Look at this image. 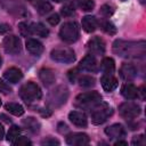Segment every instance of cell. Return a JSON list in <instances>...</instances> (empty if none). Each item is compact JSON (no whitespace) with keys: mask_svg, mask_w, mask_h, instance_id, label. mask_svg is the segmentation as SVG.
<instances>
[{"mask_svg":"<svg viewBox=\"0 0 146 146\" xmlns=\"http://www.w3.org/2000/svg\"><path fill=\"white\" fill-rule=\"evenodd\" d=\"M9 30H10L9 25H7V24H1L0 25V33H5V32H7Z\"/></svg>","mask_w":146,"mask_h":146,"instance_id":"obj_41","label":"cell"},{"mask_svg":"<svg viewBox=\"0 0 146 146\" xmlns=\"http://www.w3.org/2000/svg\"><path fill=\"white\" fill-rule=\"evenodd\" d=\"M50 57L52 60L63 64H71L75 60V54L73 49L68 47H58L51 50Z\"/></svg>","mask_w":146,"mask_h":146,"instance_id":"obj_7","label":"cell"},{"mask_svg":"<svg viewBox=\"0 0 146 146\" xmlns=\"http://www.w3.org/2000/svg\"><path fill=\"white\" fill-rule=\"evenodd\" d=\"M2 47L7 54L16 55L22 50V42L16 35H7L2 40Z\"/></svg>","mask_w":146,"mask_h":146,"instance_id":"obj_9","label":"cell"},{"mask_svg":"<svg viewBox=\"0 0 146 146\" xmlns=\"http://www.w3.org/2000/svg\"><path fill=\"white\" fill-rule=\"evenodd\" d=\"M100 27H102V30H103L105 33H107V34H110V35H114V34L116 33V27H115V25H114L113 23H111L110 21H102V22H100Z\"/></svg>","mask_w":146,"mask_h":146,"instance_id":"obj_27","label":"cell"},{"mask_svg":"<svg viewBox=\"0 0 146 146\" xmlns=\"http://www.w3.org/2000/svg\"><path fill=\"white\" fill-rule=\"evenodd\" d=\"M140 112H141L140 106L133 102H125L119 106V113L125 120L136 119L140 114Z\"/></svg>","mask_w":146,"mask_h":146,"instance_id":"obj_8","label":"cell"},{"mask_svg":"<svg viewBox=\"0 0 146 146\" xmlns=\"http://www.w3.org/2000/svg\"><path fill=\"white\" fill-rule=\"evenodd\" d=\"M114 145H115V146H119V145H124V146H125V145H128V143L124 141V140H120V139H119L117 141L114 143Z\"/></svg>","mask_w":146,"mask_h":146,"instance_id":"obj_42","label":"cell"},{"mask_svg":"<svg viewBox=\"0 0 146 146\" xmlns=\"http://www.w3.org/2000/svg\"><path fill=\"white\" fill-rule=\"evenodd\" d=\"M78 82L81 87H86V88H89V87H92L95 86L96 83V80L94 76L91 75H82V76H78Z\"/></svg>","mask_w":146,"mask_h":146,"instance_id":"obj_26","label":"cell"},{"mask_svg":"<svg viewBox=\"0 0 146 146\" xmlns=\"http://www.w3.org/2000/svg\"><path fill=\"white\" fill-rule=\"evenodd\" d=\"M78 6L83 11H91L95 8V1L94 0H78Z\"/></svg>","mask_w":146,"mask_h":146,"instance_id":"obj_28","label":"cell"},{"mask_svg":"<svg viewBox=\"0 0 146 146\" xmlns=\"http://www.w3.org/2000/svg\"><path fill=\"white\" fill-rule=\"evenodd\" d=\"M78 72H79V68H74V70H71L68 72V79H70L71 82H75L76 81V79L79 76V73Z\"/></svg>","mask_w":146,"mask_h":146,"instance_id":"obj_38","label":"cell"},{"mask_svg":"<svg viewBox=\"0 0 146 146\" xmlns=\"http://www.w3.org/2000/svg\"><path fill=\"white\" fill-rule=\"evenodd\" d=\"M1 63H2V58H1V56H0V66H1Z\"/></svg>","mask_w":146,"mask_h":146,"instance_id":"obj_48","label":"cell"},{"mask_svg":"<svg viewBox=\"0 0 146 146\" xmlns=\"http://www.w3.org/2000/svg\"><path fill=\"white\" fill-rule=\"evenodd\" d=\"M0 106H1V99H0Z\"/></svg>","mask_w":146,"mask_h":146,"instance_id":"obj_49","label":"cell"},{"mask_svg":"<svg viewBox=\"0 0 146 146\" xmlns=\"http://www.w3.org/2000/svg\"><path fill=\"white\" fill-rule=\"evenodd\" d=\"M87 48L91 54L99 55L105 51V42L100 36H94L88 41Z\"/></svg>","mask_w":146,"mask_h":146,"instance_id":"obj_12","label":"cell"},{"mask_svg":"<svg viewBox=\"0 0 146 146\" xmlns=\"http://www.w3.org/2000/svg\"><path fill=\"white\" fill-rule=\"evenodd\" d=\"M3 135H5V128H3V125L0 123V140L3 138Z\"/></svg>","mask_w":146,"mask_h":146,"instance_id":"obj_43","label":"cell"},{"mask_svg":"<svg viewBox=\"0 0 146 146\" xmlns=\"http://www.w3.org/2000/svg\"><path fill=\"white\" fill-rule=\"evenodd\" d=\"M3 78H5L8 82H10V83H17V82H19V81L22 80L23 73H22V71H21L19 68H17V67H9L8 70L5 71Z\"/></svg>","mask_w":146,"mask_h":146,"instance_id":"obj_18","label":"cell"},{"mask_svg":"<svg viewBox=\"0 0 146 146\" xmlns=\"http://www.w3.org/2000/svg\"><path fill=\"white\" fill-rule=\"evenodd\" d=\"M122 1H125V0H122Z\"/></svg>","mask_w":146,"mask_h":146,"instance_id":"obj_50","label":"cell"},{"mask_svg":"<svg viewBox=\"0 0 146 146\" xmlns=\"http://www.w3.org/2000/svg\"><path fill=\"white\" fill-rule=\"evenodd\" d=\"M121 95L125 99H136L138 97V89L135 84L132 83H124L121 88Z\"/></svg>","mask_w":146,"mask_h":146,"instance_id":"obj_20","label":"cell"},{"mask_svg":"<svg viewBox=\"0 0 146 146\" xmlns=\"http://www.w3.org/2000/svg\"><path fill=\"white\" fill-rule=\"evenodd\" d=\"M112 50L120 57L124 58H141L146 52V42L140 41H127L117 39L113 42Z\"/></svg>","mask_w":146,"mask_h":146,"instance_id":"obj_1","label":"cell"},{"mask_svg":"<svg viewBox=\"0 0 146 146\" xmlns=\"http://www.w3.org/2000/svg\"><path fill=\"white\" fill-rule=\"evenodd\" d=\"M41 145H43V146H55V145H59V140H57L52 137H47V138L41 140Z\"/></svg>","mask_w":146,"mask_h":146,"instance_id":"obj_35","label":"cell"},{"mask_svg":"<svg viewBox=\"0 0 146 146\" xmlns=\"http://www.w3.org/2000/svg\"><path fill=\"white\" fill-rule=\"evenodd\" d=\"M105 133L110 139H120L125 136V129L120 123H114L105 129Z\"/></svg>","mask_w":146,"mask_h":146,"instance_id":"obj_13","label":"cell"},{"mask_svg":"<svg viewBox=\"0 0 146 146\" xmlns=\"http://www.w3.org/2000/svg\"><path fill=\"white\" fill-rule=\"evenodd\" d=\"M21 135V128L17 125H13L11 128H9V131L7 133V140L9 143H11L15 138H17Z\"/></svg>","mask_w":146,"mask_h":146,"instance_id":"obj_31","label":"cell"},{"mask_svg":"<svg viewBox=\"0 0 146 146\" xmlns=\"http://www.w3.org/2000/svg\"><path fill=\"white\" fill-rule=\"evenodd\" d=\"M120 76L125 81H132L137 76V70L132 64L124 63L120 67Z\"/></svg>","mask_w":146,"mask_h":146,"instance_id":"obj_15","label":"cell"},{"mask_svg":"<svg viewBox=\"0 0 146 146\" xmlns=\"http://www.w3.org/2000/svg\"><path fill=\"white\" fill-rule=\"evenodd\" d=\"M89 141H90V139H89L88 135L82 133V132L70 133L66 137V143L72 146H84V145H88Z\"/></svg>","mask_w":146,"mask_h":146,"instance_id":"obj_11","label":"cell"},{"mask_svg":"<svg viewBox=\"0 0 146 146\" xmlns=\"http://www.w3.org/2000/svg\"><path fill=\"white\" fill-rule=\"evenodd\" d=\"M31 30H32V34H36L38 36H41V38H47L49 35V30L42 23L31 24Z\"/></svg>","mask_w":146,"mask_h":146,"instance_id":"obj_24","label":"cell"},{"mask_svg":"<svg viewBox=\"0 0 146 146\" xmlns=\"http://www.w3.org/2000/svg\"><path fill=\"white\" fill-rule=\"evenodd\" d=\"M100 83H102L103 89L107 92H111V91L115 90L119 86L117 79L115 76H113V74H104L100 78Z\"/></svg>","mask_w":146,"mask_h":146,"instance_id":"obj_14","label":"cell"},{"mask_svg":"<svg viewBox=\"0 0 146 146\" xmlns=\"http://www.w3.org/2000/svg\"><path fill=\"white\" fill-rule=\"evenodd\" d=\"M78 68L82 70V71H86V72L95 73V72L98 71V62H97V59H96V57L94 55L89 54V55H86L81 59Z\"/></svg>","mask_w":146,"mask_h":146,"instance_id":"obj_10","label":"cell"},{"mask_svg":"<svg viewBox=\"0 0 146 146\" xmlns=\"http://www.w3.org/2000/svg\"><path fill=\"white\" fill-rule=\"evenodd\" d=\"M51 9H52L51 5H50L49 2H47V1H43V0L36 6V10H38V13H39L40 15H46V14H48Z\"/></svg>","mask_w":146,"mask_h":146,"instance_id":"obj_29","label":"cell"},{"mask_svg":"<svg viewBox=\"0 0 146 146\" xmlns=\"http://www.w3.org/2000/svg\"><path fill=\"white\" fill-rule=\"evenodd\" d=\"M132 145L135 146H144L146 144V140H145V137L143 135H139V136H135L132 138V141H131Z\"/></svg>","mask_w":146,"mask_h":146,"instance_id":"obj_36","label":"cell"},{"mask_svg":"<svg viewBox=\"0 0 146 146\" xmlns=\"http://www.w3.org/2000/svg\"><path fill=\"white\" fill-rule=\"evenodd\" d=\"M113 114V108L107 103L99 102L92 108H90V117L94 124H102L106 122Z\"/></svg>","mask_w":146,"mask_h":146,"instance_id":"obj_3","label":"cell"},{"mask_svg":"<svg viewBox=\"0 0 146 146\" xmlns=\"http://www.w3.org/2000/svg\"><path fill=\"white\" fill-rule=\"evenodd\" d=\"M41 96H42V92H41L40 87L36 83L31 82V81L23 84L19 89V97L26 104H31L35 100H39Z\"/></svg>","mask_w":146,"mask_h":146,"instance_id":"obj_4","label":"cell"},{"mask_svg":"<svg viewBox=\"0 0 146 146\" xmlns=\"http://www.w3.org/2000/svg\"><path fill=\"white\" fill-rule=\"evenodd\" d=\"M39 78L44 87H50L56 81L55 72L51 68H41L39 71Z\"/></svg>","mask_w":146,"mask_h":146,"instance_id":"obj_16","label":"cell"},{"mask_svg":"<svg viewBox=\"0 0 146 146\" xmlns=\"http://www.w3.org/2000/svg\"><path fill=\"white\" fill-rule=\"evenodd\" d=\"M18 30L19 33L23 36H30L32 34V30H31V24H27L25 22H21L18 23Z\"/></svg>","mask_w":146,"mask_h":146,"instance_id":"obj_30","label":"cell"},{"mask_svg":"<svg viewBox=\"0 0 146 146\" xmlns=\"http://www.w3.org/2000/svg\"><path fill=\"white\" fill-rule=\"evenodd\" d=\"M100 70L104 74H113L115 71V63L114 59L111 57H105L100 63Z\"/></svg>","mask_w":146,"mask_h":146,"instance_id":"obj_22","label":"cell"},{"mask_svg":"<svg viewBox=\"0 0 146 146\" xmlns=\"http://www.w3.org/2000/svg\"><path fill=\"white\" fill-rule=\"evenodd\" d=\"M68 119H70V121L74 125L80 127V128H86L87 124H88V119H87L86 114L82 113V112H79V111H72V112H70Z\"/></svg>","mask_w":146,"mask_h":146,"instance_id":"obj_17","label":"cell"},{"mask_svg":"<svg viewBox=\"0 0 146 146\" xmlns=\"http://www.w3.org/2000/svg\"><path fill=\"white\" fill-rule=\"evenodd\" d=\"M52 1H55V2H62V1H64V0H52Z\"/></svg>","mask_w":146,"mask_h":146,"instance_id":"obj_47","label":"cell"},{"mask_svg":"<svg viewBox=\"0 0 146 146\" xmlns=\"http://www.w3.org/2000/svg\"><path fill=\"white\" fill-rule=\"evenodd\" d=\"M29 1H30V2H31L33 6H35V7H36V6H38V5H39V3H40L42 0H29Z\"/></svg>","mask_w":146,"mask_h":146,"instance_id":"obj_44","label":"cell"},{"mask_svg":"<svg viewBox=\"0 0 146 146\" xmlns=\"http://www.w3.org/2000/svg\"><path fill=\"white\" fill-rule=\"evenodd\" d=\"M5 108L7 112L15 116H21L24 114V107L18 103H7L5 105Z\"/></svg>","mask_w":146,"mask_h":146,"instance_id":"obj_25","label":"cell"},{"mask_svg":"<svg viewBox=\"0 0 146 146\" xmlns=\"http://www.w3.org/2000/svg\"><path fill=\"white\" fill-rule=\"evenodd\" d=\"M47 21L49 22V24H51V25H56V24L59 23V15H58V14H52L50 17H48Z\"/></svg>","mask_w":146,"mask_h":146,"instance_id":"obj_39","label":"cell"},{"mask_svg":"<svg viewBox=\"0 0 146 146\" xmlns=\"http://www.w3.org/2000/svg\"><path fill=\"white\" fill-rule=\"evenodd\" d=\"M99 102H102V96L97 91H88V92H82L79 94L74 102L73 105L76 108L80 110H90L95 105H97Z\"/></svg>","mask_w":146,"mask_h":146,"instance_id":"obj_2","label":"cell"},{"mask_svg":"<svg viewBox=\"0 0 146 146\" xmlns=\"http://www.w3.org/2000/svg\"><path fill=\"white\" fill-rule=\"evenodd\" d=\"M0 92H2L3 95H8L11 92V88L9 87V84L3 82L1 79H0Z\"/></svg>","mask_w":146,"mask_h":146,"instance_id":"obj_37","label":"cell"},{"mask_svg":"<svg viewBox=\"0 0 146 146\" xmlns=\"http://www.w3.org/2000/svg\"><path fill=\"white\" fill-rule=\"evenodd\" d=\"M11 144L15 145V146H21V145H31L32 141H31L27 137H24V136H21V135H19L17 138H15V139L11 141Z\"/></svg>","mask_w":146,"mask_h":146,"instance_id":"obj_33","label":"cell"},{"mask_svg":"<svg viewBox=\"0 0 146 146\" xmlns=\"http://www.w3.org/2000/svg\"><path fill=\"white\" fill-rule=\"evenodd\" d=\"M114 6L113 5H110V3H105L100 7V13L102 15H104L105 17H110L114 14Z\"/></svg>","mask_w":146,"mask_h":146,"instance_id":"obj_32","label":"cell"},{"mask_svg":"<svg viewBox=\"0 0 146 146\" xmlns=\"http://www.w3.org/2000/svg\"><path fill=\"white\" fill-rule=\"evenodd\" d=\"M82 29L87 32V33H91L94 32L96 29H97V19L94 17V16H90V15H87L84 17H82Z\"/></svg>","mask_w":146,"mask_h":146,"instance_id":"obj_21","label":"cell"},{"mask_svg":"<svg viewBox=\"0 0 146 146\" xmlns=\"http://www.w3.org/2000/svg\"><path fill=\"white\" fill-rule=\"evenodd\" d=\"M140 94H141V98H145V86H141L140 88Z\"/></svg>","mask_w":146,"mask_h":146,"instance_id":"obj_45","label":"cell"},{"mask_svg":"<svg viewBox=\"0 0 146 146\" xmlns=\"http://www.w3.org/2000/svg\"><path fill=\"white\" fill-rule=\"evenodd\" d=\"M22 123H23V125H24L27 130H30V131H32V132H38V131L40 130V123H39V121H38L35 117H33V116H27V117L23 119Z\"/></svg>","mask_w":146,"mask_h":146,"instance_id":"obj_23","label":"cell"},{"mask_svg":"<svg viewBox=\"0 0 146 146\" xmlns=\"http://www.w3.org/2000/svg\"><path fill=\"white\" fill-rule=\"evenodd\" d=\"M25 47H26V50L32 54V55H41L42 51H43V46L42 43L36 40V39H27L26 42H25Z\"/></svg>","mask_w":146,"mask_h":146,"instance_id":"obj_19","label":"cell"},{"mask_svg":"<svg viewBox=\"0 0 146 146\" xmlns=\"http://www.w3.org/2000/svg\"><path fill=\"white\" fill-rule=\"evenodd\" d=\"M67 129H68V128H67V125H66L65 123H59V124H58V131H59V132L63 133L64 131H67Z\"/></svg>","mask_w":146,"mask_h":146,"instance_id":"obj_40","label":"cell"},{"mask_svg":"<svg viewBox=\"0 0 146 146\" xmlns=\"http://www.w3.org/2000/svg\"><path fill=\"white\" fill-rule=\"evenodd\" d=\"M60 13H62L63 16L68 17V16H71V15L74 14V7L72 6V3H66V5H64V7L62 8Z\"/></svg>","mask_w":146,"mask_h":146,"instance_id":"obj_34","label":"cell"},{"mask_svg":"<svg viewBox=\"0 0 146 146\" xmlns=\"http://www.w3.org/2000/svg\"><path fill=\"white\" fill-rule=\"evenodd\" d=\"M5 1H6V0H0V7H1V6L5 3Z\"/></svg>","mask_w":146,"mask_h":146,"instance_id":"obj_46","label":"cell"},{"mask_svg":"<svg viewBox=\"0 0 146 146\" xmlns=\"http://www.w3.org/2000/svg\"><path fill=\"white\" fill-rule=\"evenodd\" d=\"M67 98H68V89L65 86H58L49 94L47 104L52 108L60 107L63 104L66 103Z\"/></svg>","mask_w":146,"mask_h":146,"instance_id":"obj_6","label":"cell"},{"mask_svg":"<svg viewBox=\"0 0 146 146\" xmlns=\"http://www.w3.org/2000/svg\"><path fill=\"white\" fill-rule=\"evenodd\" d=\"M60 39L66 43L75 42L80 36V27L75 22H66L59 30Z\"/></svg>","mask_w":146,"mask_h":146,"instance_id":"obj_5","label":"cell"}]
</instances>
